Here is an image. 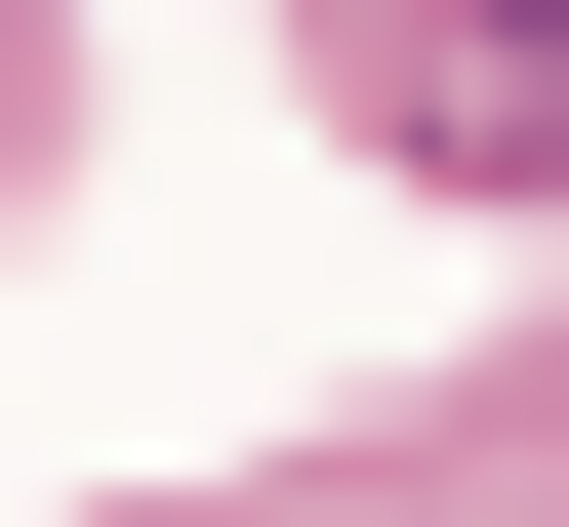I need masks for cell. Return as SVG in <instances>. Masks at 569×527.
<instances>
[{
    "instance_id": "cell-1",
    "label": "cell",
    "mask_w": 569,
    "mask_h": 527,
    "mask_svg": "<svg viewBox=\"0 0 569 527\" xmlns=\"http://www.w3.org/2000/svg\"><path fill=\"white\" fill-rule=\"evenodd\" d=\"M326 122H407L448 203H569V0H326Z\"/></svg>"
}]
</instances>
